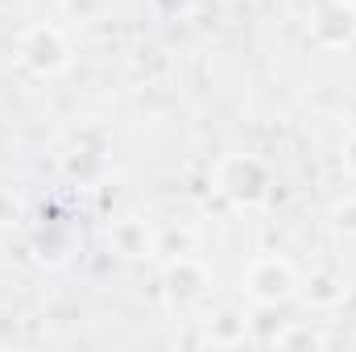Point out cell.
Segmentation results:
<instances>
[{"instance_id":"8","label":"cell","mask_w":356,"mask_h":352,"mask_svg":"<svg viewBox=\"0 0 356 352\" xmlns=\"http://www.w3.org/2000/svg\"><path fill=\"white\" fill-rule=\"evenodd\" d=\"M298 290L307 294L311 307H336V303L344 298V282H340L336 273H311L307 286H298Z\"/></svg>"},{"instance_id":"7","label":"cell","mask_w":356,"mask_h":352,"mask_svg":"<svg viewBox=\"0 0 356 352\" xmlns=\"http://www.w3.org/2000/svg\"><path fill=\"white\" fill-rule=\"evenodd\" d=\"M269 344L273 349H327L332 340H327V332H319L311 323H286L269 336Z\"/></svg>"},{"instance_id":"3","label":"cell","mask_w":356,"mask_h":352,"mask_svg":"<svg viewBox=\"0 0 356 352\" xmlns=\"http://www.w3.org/2000/svg\"><path fill=\"white\" fill-rule=\"evenodd\" d=\"M298 286H302V278H298L294 262H286L277 253L257 257V262L245 269V294L257 307H282V303H290L298 294Z\"/></svg>"},{"instance_id":"2","label":"cell","mask_w":356,"mask_h":352,"mask_svg":"<svg viewBox=\"0 0 356 352\" xmlns=\"http://www.w3.org/2000/svg\"><path fill=\"white\" fill-rule=\"evenodd\" d=\"M17 63L29 75H38V79H54V75H63L71 67V42H67V33L58 25L38 21V25L21 29V38H17Z\"/></svg>"},{"instance_id":"5","label":"cell","mask_w":356,"mask_h":352,"mask_svg":"<svg viewBox=\"0 0 356 352\" xmlns=\"http://www.w3.org/2000/svg\"><path fill=\"white\" fill-rule=\"evenodd\" d=\"M207 286H211V278H207V269H203V262H199L195 253H191V257H170V262H166L162 290H166V298H170L175 307H195V303H203Z\"/></svg>"},{"instance_id":"12","label":"cell","mask_w":356,"mask_h":352,"mask_svg":"<svg viewBox=\"0 0 356 352\" xmlns=\"http://www.w3.org/2000/svg\"><path fill=\"white\" fill-rule=\"evenodd\" d=\"M71 21H95L104 13V0H58Z\"/></svg>"},{"instance_id":"15","label":"cell","mask_w":356,"mask_h":352,"mask_svg":"<svg viewBox=\"0 0 356 352\" xmlns=\"http://www.w3.org/2000/svg\"><path fill=\"white\" fill-rule=\"evenodd\" d=\"M340 158H344V170L356 178V129L348 133V141H344V154H340Z\"/></svg>"},{"instance_id":"9","label":"cell","mask_w":356,"mask_h":352,"mask_svg":"<svg viewBox=\"0 0 356 352\" xmlns=\"http://www.w3.org/2000/svg\"><path fill=\"white\" fill-rule=\"evenodd\" d=\"M154 253H166V257H191V253H195V237H191L186 228H182V232H175V228H162V232H158Z\"/></svg>"},{"instance_id":"6","label":"cell","mask_w":356,"mask_h":352,"mask_svg":"<svg viewBox=\"0 0 356 352\" xmlns=\"http://www.w3.org/2000/svg\"><path fill=\"white\" fill-rule=\"evenodd\" d=\"M108 245H112L120 257H129V262H141V257H154L158 232H154L145 220H137V216H124V220H112V228H108Z\"/></svg>"},{"instance_id":"4","label":"cell","mask_w":356,"mask_h":352,"mask_svg":"<svg viewBox=\"0 0 356 352\" xmlns=\"http://www.w3.org/2000/svg\"><path fill=\"white\" fill-rule=\"evenodd\" d=\"M307 33L323 50H353L356 46V0H319L311 8Z\"/></svg>"},{"instance_id":"11","label":"cell","mask_w":356,"mask_h":352,"mask_svg":"<svg viewBox=\"0 0 356 352\" xmlns=\"http://www.w3.org/2000/svg\"><path fill=\"white\" fill-rule=\"evenodd\" d=\"M207 340H211V344H232V340H245V319H236V315L216 319V328L207 332Z\"/></svg>"},{"instance_id":"14","label":"cell","mask_w":356,"mask_h":352,"mask_svg":"<svg viewBox=\"0 0 356 352\" xmlns=\"http://www.w3.org/2000/svg\"><path fill=\"white\" fill-rule=\"evenodd\" d=\"M21 220V199L8 191V186H0V228H8V224H17Z\"/></svg>"},{"instance_id":"13","label":"cell","mask_w":356,"mask_h":352,"mask_svg":"<svg viewBox=\"0 0 356 352\" xmlns=\"http://www.w3.org/2000/svg\"><path fill=\"white\" fill-rule=\"evenodd\" d=\"M149 8H154L162 21H178V17H191L195 0H149Z\"/></svg>"},{"instance_id":"1","label":"cell","mask_w":356,"mask_h":352,"mask_svg":"<svg viewBox=\"0 0 356 352\" xmlns=\"http://www.w3.org/2000/svg\"><path fill=\"white\" fill-rule=\"evenodd\" d=\"M216 191L232 207L253 211V207L266 203L269 191H273V170H269L266 158H257V154H228L216 166Z\"/></svg>"},{"instance_id":"10","label":"cell","mask_w":356,"mask_h":352,"mask_svg":"<svg viewBox=\"0 0 356 352\" xmlns=\"http://www.w3.org/2000/svg\"><path fill=\"white\" fill-rule=\"evenodd\" d=\"M327 220H332V228H336L340 237H348V241H356V195H348V199H340V203H332Z\"/></svg>"}]
</instances>
